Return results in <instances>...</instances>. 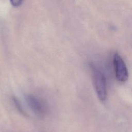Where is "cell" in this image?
Returning <instances> with one entry per match:
<instances>
[{"instance_id": "6da1fadb", "label": "cell", "mask_w": 132, "mask_h": 132, "mask_svg": "<svg viewBox=\"0 0 132 132\" xmlns=\"http://www.w3.org/2000/svg\"><path fill=\"white\" fill-rule=\"evenodd\" d=\"M93 81L96 93L101 101H105L107 97V86L106 78L102 72L95 67H92Z\"/></svg>"}, {"instance_id": "7a4b0ae2", "label": "cell", "mask_w": 132, "mask_h": 132, "mask_svg": "<svg viewBox=\"0 0 132 132\" xmlns=\"http://www.w3.org/2000/svg\"><path fill=\"white\" fill-rule=\"evenodd\" d=\"M113 62L117 79L121 82L126 81L128 77L127 67L124 60L118 53L114 54Z\"/></svg>"}, {"instance_id": "3957f363", "label": "cell", "mask_w": 132, "mask_h": 132, "mask_svg": "<svg viewBox=\"0 0 132 132\" xmlns=\"http://www.w3.org/2000/svg\"><path fill=\"white\" fill-rule=\"evenodd\" d=\"M26 101L31 110L38 116L44 114L45 109L43 103L40 100L32 95L28 94L25 97Z\"/></svg>"}, {"instance_id": "277c9868", "label": "cell", "mask_w": 132, "mask_h": 132, "mask_svg": "<svg viewBox=\"0 0 132 132\" xmlns=\"http://www.w3.org/2000/svg\"><path fill=\"white\" fill-rule=\"evenodd\" d=\"M13 102H14V104H15V106L16 107V108L18 109V110L22 113L24 114V110L21 106V105L19 102V101H18V100L17 99V98L15 97H13Z\"/></svg>"}, {"instance_id": "5b68a950", "label": "cell", "mask_w": 132, "mask_h": 132, "mask_svg": "<svg viewBox=\"0 0 132 132\" xmlns=\"http://www.w3.org/2000/svg\"><path fill=\"white\" fill-rule=\"evenodd\" d=\"M10 1L12 6L14 7H18L22 4L23 0H10Z\"/></svg>"}]
</instances>
